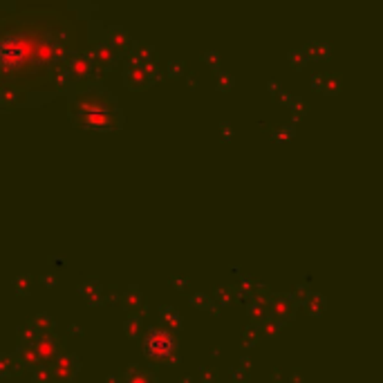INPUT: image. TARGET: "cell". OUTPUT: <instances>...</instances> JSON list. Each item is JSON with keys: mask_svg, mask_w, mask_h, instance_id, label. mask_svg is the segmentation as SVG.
I'll return each mask as SVG.
<instances>
[{"mask_svg": "<svg viewBox=\"0 0 383 383\" xmlns=\"http://www.w3.org/2000/svg\"><path fill=\"white\" fill-rule=\"evenodd\" d=\"M70 36L72 32L63 21L56 27L40 18L0 21V92L5 90L7 96V90L21 92L23 88H38V70L67 81V61L74 54L70 48Z\"/></svg>", "mask_w": 383, "mask_h": 383, "instance_id": "6da1fadb", "label": "cell"}, {"mask_svg": "<svg viewBox=\"0 0 383 383\" xmlns=\"http://www.w3.org/2000/svg\"><path fill=\"white\" fill-rule=\"evenodd\" d=\"M67 115L70 121L83 117V115H94V112H119V104L115 94H110L101 83L90 81V83H77L72 90L67 92Z\"/></svg>", "mask_w": 383, "mask_h": 383, "instance_id": "7a4b0ae2", "label": "cell"}, {"mask_svg": "<svg viewBox=\"0 0 383 383\" xmlns=\"http://www.w3.org/2000/svg\"><path fill=\"white\" fill-rule=\"evenodd\" d=\"M175 348H177L175 345V336L170 332H166V330L150 328L144 334V354L152 363H160V365L173 363Z\"/></svg>", "mask_w": 383, "mask_h": 383, "instance_id": "3957f363", "label": "cell"}, {"mask_svg": "<svg viewBox=\"0 0 383 383\" xmlns=\"http://www.w3.org/2000/svg\"><path fill=\"white\" fill-rule=\"evenodd\" d=\"M77 128L83 131H119L123 126V115L119 112H94V115H83L72 119Z\"/></svg>", "mask_w": 383, "mask_h": 383, "instance_id": "277c9868", "label": "cell"}, {"mask_svg": "<svg viewBox=\"0 0 383 383\" xmlns=\"http://www.w3.org/2000/svg\"><path fill=\"white\" fill-rule=\"evenodd\" d=\"M99 70L94 67L88 52H74L67 61V79L74 83H90L96 81Z\"/></svg>", "mask_w": 383, "mask_h": 383, "instance_id": "5b68a950", "label": "cell"}, {"mask_svg": "<svg viewBox=\"0 0 383 383\" xmlns=\"http://www.w3.org/2000/svg\"><path fill=\"white\" fill-rule=\"evenodd\" d=\"M157 74L148 72L144 65H139L137 61L133 59H126V65H123V83L128 90H146L148 85L155 83Z\"/></svg>", "mask_w": 383, "mask_h": 383, "instance_id": "8992f818", "label": "cell"}, {"mask_svg": "<svg viewBox=\"0 0 383 383\" xmlns=\"http://www.w3.org/2000/svg\"><path fill=\"white\" fill-rule=\"evenodd\" d=\"M88 54H90V59H92V63H94V67L99 70V72H106V70L115 67L119 63V54L108 43V38L99 40L96 45L92 48V52H88Z\"/></svg>", "mask_w": 383, "mask_h": 383, "instance_id": "52a82bcc", "label": "cell"}, {"mask_svg": "<svg viewBox=\"0 0 383 383\" xmlns=\"http://www.w3.org/2000/svg\"><path fill=\"white\" fill-rule=\"evenodd\" d=\"M296 314V301L289 294H274L269 301V316L278 323H287Z\"/></svg>", "mask_w": 383, "mask_h": 383, "instance_id": "ba28073f", "label": "cell"}, {"mask_svg": "<svg viewBox=\"0 0 383 383\" xmlns=\"http://www.w3.org/2000/svg\"><path fill=\"white\" fill-rule=\"evenodd\" d=\"M81 367V361L74 354H65V357H59L54 361V367H52V377L56 383H70Z\"/></svg>", "mask_w": 383, "mask_h": 383, "instance_id": "9c48e42d", "label": "cell"}, {"mask_svg": "<svg viewBox=\"0 0 383 383\" xmlns=\"http://www.w3.org/2000/svg\"><path fill=\"white\" fill-rule=\"evenodd\" d=\"M34 350L38 354L40 363H54L59 359V340L52 334H38V338L34 340Z\"/></svg>", "mask_w": 383, "mask_h": 383, "instance_id": "30bf717a", "label": "cell"}, {"mask_svg": "<svg viewBox=\"0 0 383 383\" xmlns=\"http://www.w3.org/2000/svg\"><path fill=\"white\" fill-rule=\"evenodd\" d=\"M108 43L112 48L117 50V54H131L135 43H133V36H128V32L123 27H108Z\"/></svg>", "mask_w": 383, "mask_h": 383, "instance_id": "8fae6325", "label": "cell"}, {"mask_svg": "<svg viewBox=\"0 0 383 383\" xmlns=\"http://www.w3.org/2000/svg\"><path fill=\"white\" fill-rule=\"evenodd\" d=\"M123 383H157V379H155V374L150 370H144V367L133 365V367H128Z\"/></svg>", "mask_w": 383, "mask_h": 383, "instance_id": "7c38bea8", "label": "cell"}, {"mask_svg": "<svg viewBox=\"0 0 383 383\" xmlns=\"http://www.w3.org/2000/svg\"><path fill=\"white\" fill-rule=\"evenodd\" d=\"M18 361L25 367H32V370H38V367H40V359H38L34 345H21L18 348Z\"/></svg>", "mask_w": 383, "mask_h": 383, "instance_id": "4fadbf2b", "label": "cell"}, {"mask_svg": "<svg viewBox=\"0 0 383 383\" xmlns=\"http://www.w3.org/2000/svg\"><path fill=\"white\" fill-rule=\"evenodd\" d=\"M305 56L307 59H325V56L330 54V48L325 45V43H307V48H305Z\"/></svg>", "mask_w": 383, "mask_h": 383, "instance_id": "5bb4252c", "label": "cell"}, {"mask_svg": "<svg viewBox=\"0 0 383 383\" xmlns=\"http://www.w3.org/2000/svg\"><path fill=\"white\" fill-rule=\"evenodd\" d=\"M307 311H309V314H314V316L323 314V311H325V298L321 294H311L307 298Z\"/></svg>", "mask_w": 383, "mask_h": 383, "instance_id": "9a60e30c", "label": "cell"}, {"mask_svg": "<svg viewBox=\"0 0 383 383\" xmlns=\"http://www.w3.org/2000/svg\"><path fill=\"white\" fill-rule=\"evenodd\" d=\"M34 330L38 332V334H52V330H54V323H52V318L50 316H45V314H38L36 318H34Z\"/></svg>", "mask_w": 383, "mask_h": 383, "instance_id": "2e32d148", "label": "cell"}, {"mask_svg": "<svg viewBox=\"0 0 383 383\" xmlns=\"http://www.w3.org/2000/svg\"><path fill=\"white\" fill-rule=\"evenodd\" d=\"M99 292H101V287L94 285V282H88V285L81 287L83 298H85V301H88L90 305H99Z\"/></svg>", "mask_w": 383, "mask_h": 383, "instance_id": "e0dca14e", "label": "cell"}, {"mask_svg": "<svg viewBox=\"0 0 383 383\" xmlns=\"http://www.w3.org/2000/svg\"><path fill=\"white\" fill-rule=\"evenodd\" d=\"M260 330H262V334H265L267 338H276L278 332H280V323L269 316V318H265V321L260 323Z\"/></svg>", "mask_w": 383, "mask_h": 383, "instance_id": "ac0fdd59", "label": "cell"}, {"mask_svg": "<svg viewBox=\"0 0 383 383\" xmlns=\"http://www.w3.org/2000/svg\"><path fill=\"white\" fill-rule=\"evenodd\" d=\"M18 338H21V345H34V340L38 338V332L34 330V325H27V328L18 330Z\"/></svg>", "mask_w": 383, "mask_h": 383, "instance_id": "d6986e66", "label": "cell"}, {"mask_svg": "<svg viewBox=\"0 0 383 383\" xmlns=\"http://www.w3.org/2000/svg\"><path fill=\"white\" fill-rule=\"evenodd\" d=\"M267 303L262 301V298H258V301H253L251 303V307H249V314H251V321H258V323H262L265 318H269V314H265L262 311V307H265Z\"/></svg>", "mask_w": 383, "mask_h": 383, "instance_id": "ffe728a7", "label": "cell"}, {"mask_svg": "<svg viewBox=\"0 0 383 383\" xmlns=\"http://www.w3.org/2000/svg\"><path fill=\"white\" fill-rule=\"evenodd\" d=\"M126 334L128 336H139V318H131L126 323Z\"/></svg>", "mask_w": 383, "mask_h": 383, "instance_id": "44dd1931", "label": "cell"}, {"mask_svg": "<svg viewBox=\"0 0 383 383\" xmlns=\"http://www.w3.org/2000/svg\"><path fill=\"white\" fill-rule=\"evenodd\" d=\"M137 301H139V292H137V289H128V294H126V305L133 307V303H137Z\"/></svg>", "mask_w": 383, "mask_h": 383, "instance_id": "7402d4cb", "label": "cell"}, {"mask_svg": "<svg viewBox=\"0 0 383 383\" xmlns=\"http://www.w3.org/2000/svg\"><path fill=\"white\" fill-rule=\"evenodd\" d=\"M301 54H303V52H292V56H289V61H292L296 67H303V65H305V61L301 59Z\"/></svg>", "mask_w": 383, "mask_h": 383, "instance_id": "603a6c76", "label": "cell"}]
</instances>
